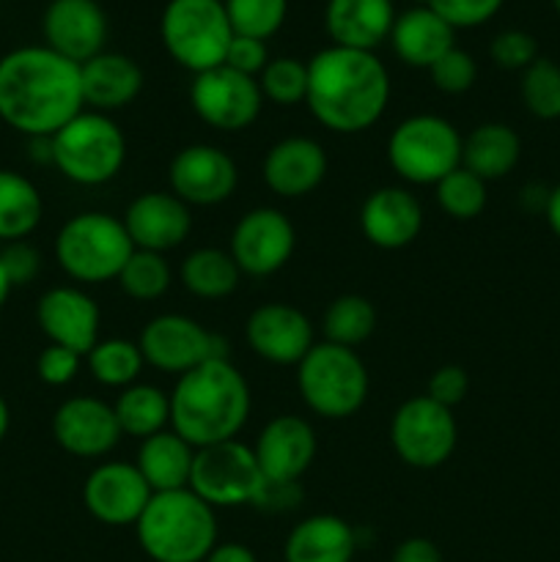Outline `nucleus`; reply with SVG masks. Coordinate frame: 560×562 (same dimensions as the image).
Instances as JSON below:
<instances>
[{
    "label": "nucleus",
    "instance_id": "nucleus-37",
    "mask_svg": "<svg viewBox=\"0 0 560 562\" xmlns=\"http://www.w3.org/2000/svg\"><path fill=\"white\" fill-rule=\"evenodd\" d=\"M437 190V203L450 220H475L486 209V181L478 179L467 168H456L453 173L445 176L434 184Z\"/></svg>",
    "mask_w": 560,
    "mask_h": 562
},
{
    "label": "nucleus",
    "instance_id": "nucleus-39",
    "mask_svg": "<svg viewBox=\"0 0 560 562\" xmlns=\"http://www.w3.org/2000/svg\"><path fill=\"white\" fill-rule=\"evenodd\" d=\"M225 14L236 36H253L267 42L283 27L289 0H223Z\"/></svg>",
    "mask_w": 560,
    "mask_h": 562
},
{
    "label": "nucleus",
    "instance_id": "nucleus-30",
    "mask_svg": "<svg viewBox=\"0 0 560 562\" xmlns=\"http://www.w3.org/2000/svg\"><path fill=\"white\" fill-rule=\"evenodd\" d=\"M522 140L508 124L489 121L461 137V168L483 181L505 179L519 165Z\"/></svg>",
    "mask_w": 560,
    "mask_h": 562
},
{
    "label": "nucleus",
    "instance_id": "nucleus-22",
    "mask_svg": "<svg viewBox=\"0 0 560 562\" xmlns=\"http://www.w3.org/2000/svg\"><path fill=\"white\" fill-rule=\"evenodd\" d=\"M121 220L137 250L163 256L184 245L192 234V209L173 192H141Z\"/></svg>",
    "mask_w": 560,
    "mask_h": 562
},
{
    "label": "nucleus",
    "instance_id": "nucleus-2",
    "mask_svg": "<svg viewBox=\"0 0 560 562\" xmlns=\"http://www.w3.org/2000/svg\"><path fill=\"white\" fill-rule=\"evenodd\" d=\"M388 102L390 75L377 53L329 44L307 60L305 104L324 130L360 135L382 119Z\"/></svg>",
    "mask_w": 560,
    "mask_h": 562
},
{
    "label": "nucleus",
    "instance_id": "nucleus-35",
    "mask_svg": "<svg viewBox=\"0 0 560 562\" xmlns=\"http://www.w3.org/2000/svg\"><path fill=\"white\" fill-rule=\"evenodd\" d=\"M86 366L99 384L113 390H124L137 382L146 368L137 340L104 338L86 355Z\"/></svg>",
    "mask_w": 560,
    "mask_h": 562
},
{
    "label": "nucleus",
    "instance_id": "nucleus-13",
    "mask_svg": "<svg viewBox=\"0 0 560 562\" xmlns=\"http://www.w3.org/2000/svg\"><path fill=\"white\" fill-rule=\"evenodd\" d=\"M190 104L212 130L242 132L261 115L264 93L256 77L239 75L223 64L192 77Z\"/></svg>",
    "mask_w": 560,
    "mask_h": 562
},
{
    "label": "nucleus",
    "instance_id": "nucleus-53",
    "mask_svg": "<svg viewBox=\"0 0 560 562\" xmlns=\"http://www.w3.org/2000/svg\"><path fill=\"white\" fill-rule=\"evenodd\" d=\"M552 5H555V11H558V14H560V0H552Z\"/></svg>",
    "mask_w": 560,
    "mask_h": 562
},
{
    "label": "nucleus",
    "instance_id": "nucleus-42",
    "mask_svg": "<svg viewBox=\"0 0 560 562\" xmlns=\"http://www.w3.org/2000/svg\"><path fill=\"white\" fill-rule=\"evenodd\" d=\"M489 55L505 71H525L533 60L541 58L536 38L527 31H516V27L497 33L489 44Z\"/></svg>",
    "mask_w": 560,
    "mask_h": 562
},
{
    "label": "nucleus",
    "instance_id": "nucleus-28",
    "mask_svg": "<svg viewBox=\"0 0 560 562\" xmlns=\"http://www.w3.org/2000/svg\"><path fill=\"white\" fill-rule=\"evenodd\" d=\"M357 538L346 519L335 514H313L289 532L285 562H351Z\"/></svg>",
    "mask_w": 560,
    "mask_h": 562
},
{
    "label": "nucleus",
    "instance_id": "nucleus-11",
    "mask_svg": "<svg viewBox=\"0 0 560 562\" xmlns=\"http://www.w3.org/2000/svg\"><path fill=\"white\" fill-rule=\"evenodd\" d=\"M390 445L412 470H437L459 445L453 409L437 404L428 395L404 401L390 420Z\"/></svg>",
    "mask_w": 560,
    "mask_h": 562
},
{
    "label": "nucleus",
    "instance_id": "nucleus-20",
    "mask_svg": "<svg viewBox=\"0 0 560 562\" xmlns=\"http://www.w3.org/2000/svg\"><path fill=\"white\" fill-rule=\"evenodd\" d=\"M316 431L300 415H278L261 428L256 453L267 483H296L316 459Z\"/></svg>",
    "mask_w": 560,
    "mask_h": 562
},
{
    "label": "nucleus",
    "instance_id": "nucleus-44",
    "mask_svg": "<svg viewBox=\"0 0 560 562\" xmlns=\"http://www.w3.org/2000/svg\"><path fill=\"white\" fill-rule=\"evenodd\" d=\"M82 360H86V357H80L77 351L49 344L47 349L38 355L36 376L42 379L47 387H66V384L77 379Z\"/></svg>",
    "mask_w": 560,
    "mask_h": 562
},
{
    "label": "nucleus",
    "instance_id": "nucleus-52",
    "mask_svg": "<svg viewBox=\"0 0 560 562\" xmlns=\"http://www.w3.org/2000/svg\"><path fill=\"white\" fill-rule=\"evenodd\" d=\"M11 289H14V285H11V280L5 278L3 267H0V307H3L5 302H9V294H11Z\"/></svg>",
    "mask_w": 560,
    "mask_h": 562
},
{
    "label": "nucleus",
    "instance_id": "nucleus-49",
    "mask_svg": "<svg viewBox=\"0 0 560 562\" xmlns=\"http://www.w3.org/2000/svg\"><path fill=\"white\" fill-rule=\"evenodd\" d=\"M203 562H258V558L250 547H245V543L228 541V543H217Z\"/></svg>",
    "mask_w": 560,
    "mask_h": 562
},
{
    "label": "nucleus",
    "instance_id": "nucleus-40",
    "mask_svg": "<svg viewBox=\"0 0 560 562\" xmlns=\"http://www.w3.org/2000/svg\"><path fill=\"white\" fill-rule=\"evenodd\" d=\"M258 88L269 102L280 104V108H294L307 97V64L291 58V55L269 58L267 69L258 75Z\"/></svg>",
    "mask_w": 560,
    "mask_h": 562
},
{
    "label": "nucleus",
    "instance_id": "nucleus-16",
    "mask_svg": "<svg viewBox=\"0 0 560 562\" xmlns=\"http://www.w3.org/2000/svg\"><path fill=\"white\" fill-rule=\"evenodd\" d=\"M152 494L137 467L126 461H102L82 483V505L108 527H135Z\"/></svg>",
    "mask_w": 560,
    "mask_h": 562
},
{
    "label": "nucleus",
    "instance_id": "nucleus-9",
    "mask_svg": "<svg viewBox=\"0 0 560 562\" xmlns=\"http://www.w3.org/2000/svg\"><path fill=\"white\" fill-rule=\"evenodd\" d=\"M388 162L406 184L434 187L461 168L459 130L443 115H410L390 132Z\"/></svg>",
    "mask_w": 560,
    "mask_h": 562
},
{
    "label": "nucleus",
    "instance_id": "nucleus-36",
    "mask_svg": "<svg viewBox=\"0 0 560 562\" xmlns=\"http://www.w3.org/2000/svg\"><path fill=\"white\" fill-rule=\"evenodd\" d=\"M119 289L126 296L137 302H154L170 289L173 283V272H170V263L163 252L152 250H132L130 261L124 263L121 274L115 278Z\"/></svg>",
    "mask_w": 560,
    "mask_h": 562
},
{
    "label": "nucleus",
    "instance_id": "nucleus-23",
    "mask_svg": "<svg viewBox=\"0 0 560 562\" xmlns=\"http://www.w3.org/2000/svg\"><path fill=\"white\" fill-rule=\"evenodd\" d=\"M327 151L322 148V143L305 135H291L269 148L261 173L264 184L275 195L294 201V198H305L313 190H318V184L327 176Z\"/></svg>",
    "mask_w": 560,
    "mask_h": 562
},
{
    "label": "nucleus",
    "instance_id": "nucleus-47",
    "mask_svg": "<svg viewBox=\"0 0 560 562\" xmlns=\"http://www.w3.org/2000/svg\"><path fill=\"white\" fill-rule=\"evenodd\" d=\"M269 64V53H267V42L253 36H236L231 38V47L225 53V66H231L234 71L247 77H256L267 69Z\"/></svg>",
    "mask_w": 560,
    "mask_h": 562
},
{
    "label": "nucleus",
    "instance_id": "nucleus-10",
    "mask_svg": "<svg viewBox=\"0 0 560 562\" xmlns=\"http://www.w3.org/2000/svg\"><path fill=\"white\" fill-rule=\"evenodd\" d=\"M264 488H267V477L261 475L256 453L239 439L195 450L190 492H195L214 510L256 505Z\"/></svg>",
    "mask_w": 560,
    "mask_h": 562
},
{
    "label": "nucleus",
    "instance_id": "nucleus-12",
    "mask_svg": "<svg viewBox=\"0 0 560 562\" xmlns=\"http://www.w3.org/2000/svg\"><path fill=\"white\" fill-rule=\"evenodd\" d=\"M137 346L143 351L146 366L154 371L170 373V376H184L192 368L203 366L217 357H228L225 340L220 335L209 333L201 322L181 313H163L154 316L141 329Z\"/></svg>",
    "mask_w": 560,
    "mask_h": 562
},
{
    "label": "nucleus",
    "instance_id": "nucleus-46",
    "mask_svg": "<svg viewBox=\"0 0 560 562\" xmlns=\"http://www.w3.org/2000/svg\"><path fill=\"white\" fill-rule=\"evenodd\" d=\"M467 393H470V376L461 366H443L428 376L426 395L448 409H456L467 398Z\"/></svg>",
    "mask_w": 560,
    "mask_h": 562
},
{
    "label": "nucleus",
    "instance_id": "nucleus-19",
    "mask_svg": "<svg viewBox=\"0 0 560 562\" xmlns=\"http://www.w3.org/2000/svg\"><path fill=\"white\" fill-rule=\"evenodd\" d=\"M36 322L44 338L55 346L86 357L99 344L102 313L99 305L77 285H55L38 296Z\"/></svg>",
    "mask_w": 560,
    "mask_h": 562
},
{
    "label": "nucleus",
    "instance_id": "nucleus-1",
    "mask_svg": "<svg viewBox=\"0 0 560 562\" xmlns=\"http://www.w3.org/2000/svg\"><path fill=\"white\" fill-rule=\"evenodd\" d=\"M82 102V77L75 60L47 44L16 47L0 58V121L31 137H53Z\"/></svg>",
    "mask_w": 560,
    "mask_h": 562
},
{
    "label": "nucleus",
    "instance_id": "nucleus-3",
    "mask_svg": "<svg viewBox=\"0 0 560 562\" xmlns=\"http://www.w3.org/2000/svg\"><path fill=\"white\" fill-rule=\"evenodd\" d=\"M250 417V387L228 357H217L176 379L170 428L201 450L228 442Z\"/></svg>",
    "mask_w": 560,
    "mask_h": 562
},
{
    "label": "nucleus",
    "instance_id": "nucleus-48",
    "mask_svg": "<svg viewBox=\"0 0 560 562\" xmlns=\"http://www.w3.org/2000/svg\"><path fill=\"white\" fill-rule=\"evenodd\" d=\"M390 562H443V552H439V547L434 541L415 536L406 538V541H401L395 547Z\"/></svg>",
    "mask_w": 560,
    "mask_h": 562
},
{
    "label": "nucleus",
    "instance_id": "nucleus-18",
    "mask_svg": "<svg viewBox=\"0 0 560 562\" xmlns=\"http://www.w3.org/2000/svg\"><path fill=\"white\" fill-rule=\"evenodd\" d=\"M121 426L113 404L93 395L66 398L53 415V439L75 459H102L121 442Z\"/></svg>",
    "mask_w": 560,
    "mask_h": 562
},
{
    "label": "nucleus",
    "instance_id": "nucleus-7",
    "mask_svg": "<svg viewBox=\"0 0 560 562\" xmlns=\"http://www.w3.org/2000/svg\"><path fill=\"white\" fill-rule=\"evenodd\" d=\"M296 390L313 415L346 420L368 401V368L355 349L318 340L296 366Z\"/></svg>",
    "mask_w": 560,
    "mask_h": 562
},
{
    "label": "nucleus",
    "instance_id": "nucleus-24",
    "mask_svg": "<svg viewBox=\"0 0 560 562\" xmlns=\"http://www.w3.org/2000/svg\"><path fill=\"white\" fill-rule=\"evenodd\" d=\"M423 206L404 187H379L362 201L360 231L379 250H401L421 236Z\"/></svg>",
    "mask_w": 560,
    "mask_h": 562
},
{
    "label": "nucleus",
    "instance_id": "nucleus-27",
    "mask_svg": "<svg viewBox=\"0 0 560 562\" xmlns=\"http://www.w3.org/2000/svg\"><path fill=\"white\" fill-rule=\"evenodd\" d=\"M390 44L406 66L432 69L448 49L456 47V31L428 5H415L395 16Z\"/></svg>",
    "mask_w": 560,
    "mask_h": 562
},
{
    "label": "nucleus",
    "instance_id": "nucleus-29",
    "mask_svg": "<svg viewBox=\"0 0 560 562\" xmlns=\"http://www.w3.org/2000/svg\"><path fill=\"white\" fill-rule=\"evenodd\" d=\"M192 461H195V448L179 437L173 428L154 434L143 439L137 448V472L148 483L154 494L159 492H179L190 488Z\"/></svg>",
    "mask_w": 560,
    "mask_h": 562
},
{
    "label": "nucleus",
    "instance_id": "nucleus-41",
    "mask_svg": "<svg viewBox=\"0 0 560 562\" xmlns=\"http://www.w3.org/2000/svg\"><path fill=\"white\" fill-rule=\"evenodd\" d=\"M428 77H432L437 91L448 93V97H459V93H467L475 86L478 64L467 49L453 47L428 69Z\"/></svg>",
    "mask_w": 560,
    "mask_h": 562
},
{
    "label": "nucleus",
    "instance_id": "nucleus-34",
    "mask_svg": "<svg viewBox=\"0 0 560 562\" xmlns=\"http://www.w3.org/2000/svg\"><path fill=\"white\" fill-rule=\"evenodd\" d=\"M377 329V307L360 294H340L322 316V333L327 344L357 349Z\"/></svg>",
    "mask_w": 560,
    "mask_h": 562
},
{
    "label": "nucleus",
    "instance_id": "nucleus-6",
    "mask_svg": "<svg viewBox=\"0 0 560 562\" xmlns=\"http://www.w3.org/2000/svg\"><path fill=\"white\" fill-rule=\"evenodd\" d=\"M132 245L124 220L108 212H80L60 225L55 261L75 283L97 285L115 280L130 261Z\"/></svg>",
    "mask_w": 560,
    "mask_h": 562
},
{
    "label": "nucleus",
    "instance_id": "nucleus-21",
    "mask_svg": "<svg viewBox=\"0 0 560 562\" xmlns=\"http://www.w3.org/2000/svg\"><path fill=\"white\" fill-rule=\"evenodd\" d=\"M42 31L49 49L82 66L104 53L108 14L97 0H53L44 11Z\"/></svg>",
    "mask_w": 560,
    "mask_h": 562
},
{
    "label": "nucleus",
    "instance_id": "nucleus-43",
    "mask_svg": "<svg viewBox=\"0 0 560 562\" xmlns=\"http://www.w3.org/2000/svg\"><path fill=\"white\" fill-rule=\"evenodd\" d=\"M505 0H426L432 11H437L453 31L459 27H478L492 20Z\"/></svg>",
    "mask_w": 560,
    "mask_h": 562
},
{
    "label": "nucleus",
    "instance_id": "nucleus-51",
    "mask_svg": "<svg viewBox=\"0 0 560 562\" xmlns=\"http://www.w3.org/2000/svg\"><path fill=\"white\" fill-rule=\"evenodd\" d=\"M9 426H11V409L9 404H5L3 395H0V442H3L5 434H9Z\"/></svg>",
    "mask_w": 560,
    "mask_h": 562
},
{
    "label": "nucleus",
    "instance_id": "nucleus-45",
    "mask_svg": "<svg viewBox=\"0 0 560 562\" xmlns=\"http://www.w3.org/2000/svg\"><path fill=\"white\" fill-rule=\"evenodd\" d=\"M0 267H3L5 278L11 280V285H27L36 280V274L42 272V252L31 245V241H9L0 252Z\"/></svg>",
    "mask_w": 560,
    "mask_h": 562
},
{
    "label": "nucleus",
    "instance_id": "nucleus-32",
    "mask_svg": "<svg viewBox=\"0 0 560 562\" xmlns=\"http://www.w3.org/2000/svg\"><path fill=\"white\" fill-rule=\"evenodd\" d=\"M181 285L198 300H225L239 289L242 272L228 250L198 247L181 261Z\"/></svg>",
    "mask_w": 560,
    "mask_h": 562
},
{
    "label": "nucleus",
    "instance_id": "nucleus-31",
    "mask_svg": "<svg viewBox=\"0 0 560 562\" xmlns=\"http://www.w3.org/2000/svg\"><path fill=\"white\" fill-rule=\"evenodd\" d=\"M44 217V201L38 187L16 170L0 168V239H27Z\"/></svg>",
    "mask_w": 560,
    "mask_h": 562
},
{
    "label": "nucleus",
    "instance_id": "nucleus-33",
    "mask_svg": "<svg viewBox=\"0 0 560 562\" xmlns=\"http://www.w3.org/2000/svg\"><path fill=\"white\" fill-rule=\"evenodd\" d=\"M121 434L135 439H148L170 426V395L154 384H130L119 393L113 404Z\"/></svg>",
    "mask_w": 560,
    "mask_h": 562
},
{
    "label": "nucleus",
    "instance_id": "nucleus-25",
    "mask_svg": "<svg viewBox=\"0 0 560 562\" xmlns=\"http://www.w3.org/2000/svg\"><path fill=\"white\" fill-rule=\"evenodd\" d=\"M395 16L393 0H327L324 27L335 47L373 53L390 38Z\"/></svg>",
    "mask_w": 560,
    "mask_h": 562
},
{
    "label": "nucleus",
    "instance_id": "nucleus-15",
    "mask_svg": "<svg viewBox=\"0 0 560 562\" xmlns=\"http://www.w3.org/2000/svg\"><path fill=\"white\" fill-rule=\"evenodd\" d=\"M170 192L187 206H217L234 195L239 168L234 157L212 143H192L170 159Z\"/></svg>",
    "mask_w": 560,
    "mask_h": 562
},
{
    "label": "nucleus",
    "instance_id": "nucleus-14",
    "mask_svg": "<svg viewBox=\"0 0 560 562\" xmlns=\"http://www.w3.org/2000/svg\"><path fill=\"white\" fill-rule=\"evenodd\" d=\"M296 245L291 220L275 206L250 209L231 231L228 252L242 274L269 278L289 263Z\"/></svg>",
    "mask_w": 560,
    "mask_h": 562
},
{
    "label": "nucleus",
    "instance_id": "nucleus-4",
    "mask_svg": "<svg viewBox=\"0 0 560 562\" xmlns=\"http://www.w3.org/2000/svg\"><path fill=\"white\" fill-rule=\"evenodd\" d=\"M135 536L154 562H203L217 547V514L190 488L159 492L137 519Z\"/></svg>",
    "mask_w": 560,
    "mask_h": 562
},
{
    "label": "nucleus",
    "instance_id": "nucleus-26",
    "mask_svg": "<svg viewBox=\"0 0 560 562\" xmlns=\"http://www.w3.org/2000/svg\"><path fill=\"white\" fill-rule=\"evenodd\" d=\"M82 102L86 110L115 113L137 99L143 91V69L121 53H99L80 66Z\"/></svg>",
    "mask_w": 560,
    "mask_h": 562
},
{
    "label": "nucleus",
    "instance_id": "nucleus-38",
    "mask_svg": "<svg viewBox=\"0 0 560 562\" xmlns=\"http://www.w3.org/2000/svg\"><path fill=\"white\" fill-rule=\"evenodd\" d=\"M522 102L527 113L541 121L560 119V66L549 58H538L522 71Z\"/></svg>",
    "mask_w": 560,
    "mask_h": 562
},
{
    "label": "nucleus",
    "instance_id": "nucleus-17",
    "mask_svg": "<svg viewBox=\"0 0 560 562\" xmlns=\"http://www.w3.org/2000/svg\"><path fill=\"white\" fill-rule=\"evenodd\" d=\"M245 340L250 351L272 366H300L313 349V324L300 307L289 302H267L247 316Z\"/></svg>",
    "mask_w": 560,
    "mask_h": 562
},
{
    "label": "nucleus",
    "instance_id": "nucleus-8",
    "mask_svg": "<svg viewBox=\"0 0 560 562\" xmlns=\"http://www.w3.org/2000/svg\"><path fill=\"white\" fill-rule=\"evenodd\" d=\"M159 38L181 69L201 75L225 64L234 27L223 0H168L159 16Z\"/></svg>",
    "mask_w": 560,
    "mask_h": 562
},
{
    "label": "nucleus",
    "instance_id": "nucleus-50",
    "mask_svg": "<svg viewBox=\"0 0 560 562\" xmlns=\"http://www.w3.org/2000/svg\"><path fill=\"white\" fill-rule=\"evenodd\" d=\"M544 217H547L549 228L555 231V236L560 239V184L555 190H549L547 198V209H544Z\"/></svg>",
    "mask_w": 560,
    "mask_h": 562
},
{
    "label": "nucleus",
    "instance_id": "nucleus-5",
    "mask_svg": "<svg viewBox=\"0 0 560 562\" xmlns=\"http://www.w3.org/2000/svg\"><path fill=\"white\" fill-rule=\"evenodd\" d=\"M53 168L80 187H102L126 162V137L110 115L82 110L53 137Z\"/></svg>",
    "mask_w": 560,
    "mask_h": 562
}]
</instances>
